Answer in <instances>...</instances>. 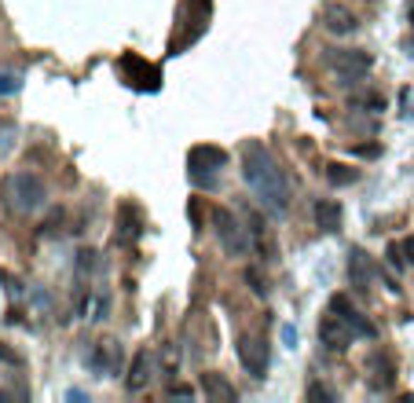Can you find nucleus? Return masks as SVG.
<instances>
[{
    "instance_id": "f257e3e1",
    "label": "nucleus",
    "mask_w": 414,
    "mask_h": 403,
    "mask_svg": "<svg viewBox=\"0 0 414 403\" xmlns=\"http://www.w3.org/2000/svg\"><path fill=\"white\" fill-rule=\"evenodd\" d=\"M238 161H242V180L250 183L257 202L264 205L268 213H275V217L286 213L290 209V180H286L282 165L275 161V154L268 151V147L257 143V140H246Z\"/></svg>"
},
{
    "instance_id": "f03ea898",
    "label": "nucleus",
    "mask_w": 414,
    "mask_h": 403,
    "mask_svg": "<svg viewBox=\"0 0 414 403\" xmlns=\"http://www.w3.org/2000/svg\"><path fill=\"white\" fill-rule=\"evenodd\" d=\"M4 198H8V205L15 209V213H37L48 198V187L37 173H15L4 183Z\"/></svg>"
},
{
    "instance_id": "7ed1b4c3",
    "label": "nucleus",
    "mask_w": 414,
    "mask_h": 403,
    "mask_svg": "<svg viewBox=\"0 0 414 403\" xmlns=\"http://www.w3.org/2000/svg\"><path fill=\"white\" fill-rule=\"evenodd\" d=\"M213 235H216V242H220V249L228 257H250V249H253L250 227L238 224L231 209H220V205L213 209Z\"/></svg>"
},
{
    "instance_id": "20e7f679",
    "label": "nucleus",
    "mask_w": 414,
    "mask_h": 403,
    "mask_svg": "<svg viewBox=\"0 0 414 403\" xmlns=\"http://www.w3.org/2000/svg\"><path fill=\"white\" fill-rule=\"evenodd\" d=\"M228 165V151H220V147H213V143H206V147H191V154H187V173H191V180L198 183V187H206V191H216V173Z\"/></svg>"
},
{
    "instance_id": "39448f33",
    "label": "nucleus",
    "mask_w": 414,
    "mask_h": 403,
    "mask_svg": "<svg viewBox=\"0 0 414 403\" xmlns=\"http://www.w3.org/2000/svg\"><path fill=\"white\" fill-rule=\"evenodd\" d=\"M326 67L334 70L341 84H359L370 74V67H374V59H370V52H359V48H326Z\"/></svg>"
},
{
    "instance_id": "423d86ee",
    "label": "nucleus",
    "mask_w": 414,
    "mask_h": 403,
    "mask_svg": "<svg viewBox=\"0 0 414 403\" xmlns=\"http://www.w3.org/2000/svg\"><path fill=\"white\" fill-rule=\"evenodd\" d=\"M118 70H121V77L133 84L136 92H158V89H162V74H158V67H150V62L140 59L136 52H125V55L118 59Z\"/></svg>"
},
{
    "instance_id": "0eeeda50",
    "label": "nucleus",
    "mask_w": 414,
    "mask_h": 403,
    "mask_svg": "<svg viewBox=\"0 0 414 403\" xmlns=\"http://www.w3.org/2000/svg\"><path fill=\"white\" fill-rule=\"evenodd\" d=\"M330 312H334L337 319H341L348 330H352L356 337H378V327L370 323L367 315H363V312H359L352 301H348L345 293H334V297H330Z\"/></svg>"
},
{
    "instance_id": "6e6552de",
    "label": "nucleus",
    "mask_w": 414,
    "mask_h": 403,
    "mask_svg": "<svg viewBox=\"0 0 414 403\" xmlns=\"http://www.w3.org/2000/svg\"><path fill=\"white\" fill-rule=\"evenodd\" d=\"M238 363H242V370L250 378H264L268 374V345L253 334L238 337Z\"/></svg>"
},
{
    "instance_id": "1a4fd4ad",
    "label": "nucleus",
    "mask_w": 414,
    "mask_h": 403,
    "mask_svg": "<svg viewBox=\"0 0 414 403\" xmlns=\"http://www.w3.org/2000/svg\"><path fill=\"white\" fill-rule=\"evenodd\" d=\"M121 363H125V348L118 341H99L92 345L89 352V367L99 374V378H118L121 374Z\"/></svg>"
},
{
    "instance_id": "9d476101",
    "label": "nucleus",
    "mask_w": 414,
    "mask_h": 403,
    "mask_svg": "<svg viewBox=\"0 0 414 403\" xmlns=\"http://www.w3.org/2000/svg\"><path fill=\"white\" fill-rule=\"evenodd\" d=\"M374 275H378V264H374V257H370L363 246L348 249V283H352L356 293H367L370 283H374Z\"/></svg>"
},
{
    "instance_id": "9b49d317",
    "label": "nucleus",
    "mask_w": 414,
    "mask_h": 403,
    "mask_svg": "<svg viewBox=\"0 0 414 403\" xmlns=\"http://www.w3.org/2000/svg\"><path fill=\"white\" fill-rule=\"evenodd\" d=\"M352 337H356V334L348 330L334 312H330V315H323V323H319V341L330 348V352H345L348 345H352Z\"/></svg>"
},
{
    "instance_id": "f8f14e48",
    "label": "nucleus",
    "mask_w": 414,
    "mask_h": 403,
    "mask_svg": "<svg viewBox=\"0 0 414 403\" xmlns=\"http://www.w3.org/2000/svg\"><path fill=\"white\" fill-rule=\"evenodd\" d=\"M143 217H140V209L133 205V202H121V209H118V242L121 246H136L140 242V235H143Z\"/></svg>"
},
{
    "instance_id": "ddd939ff",
    "label": "nucleus",
    "mask_w": 414,
    "mask_h": 403,
    "mask_svg": "<svg viewBox=\"0 0 414 403\" xmlns=\"http://www.w3.org/2000/svg\"><path fill=\"white\" fill-rule=\"evenodd\" d=\"M323 26L330 30L334 37H348V33L359 30V18L348 11V8H341V4H330V8L323 11Z\"/></svg>"
},
{
    "instance_id": "4468645a",
    "label": "nucleus",
    "mask_w": 414,
    "mask_h": 403,
    "mask_svg": "<svg viewBox=\"0 0 414 403\" xmlns=\"http://www.w3.org/2000/svg\"><path fill=\"white\" fill-rule=\"evenodd\" d=\"M150 370H155V359H150V352H136L133 356V367H128V378H125V389L128 392H143L150 385Z\"/></svg>"
},
{
    "instance_id": "2eb2a0df",
    "label": "nucleus",
    "mask_w": 414,
    "mask_h": 403,
    "mask_svg": "<svg viewBox=\"0 0 414 403\" xmlns=\"http://www.w3.org/2000/svg\"><path fill=\"white\" fill-rule=\"evenodd\" d=\"M198 389L206 392V399H235V396H238L231 381H228L224 374H216V370H209V374L198 378Z\"/></svg>"
},
{
    "instance_id": "dca6fc26",
    "label": "nucleus",
    "mask_w": 414,
    "mask_h": 403,
    "mask_svg": "<svg viewBox=\"0 0 414 403\" xmlns=\"http://www.w3.org/2000/svg\"><path fill=\"white\" fill-rule=\"evenodd\" d=\"M315 224L323 227V231H341V205L334 202V198H319L315 202Z\"/></svg>"
},
{
    "instance_id": "f3484780",
    "label": "nucleus",
    "mask_w": 414,
    "mask_h": 403,
    "mask_svg": "<svg viewBox=\"0 0 414 403\" xmlns=\"http://www.w3.org/2000/svg\"><path fill=\"white\" fill-rule=\"evenodd\" d=\"M392 385H396L392 359H388V356H374V378H370V389H374V392H388Z\"/></svg>"
},
{
    "instance_id": "a211bd4d",
    "label": "nucleus",
    "mask_w": 414,
    "mask_h": 403,
    "mask_svg": "<svg viewBox=\"0 0 414 403\" xmlns=\"http://www.w3.org/2000/svg\"><path fill=\"white\" fill-rule=\"evenodd\" d=\"M323 176H326V183H334V187H348V183H356V180H359L356 169H345V165H326V169H323Z\"/></svg>"
},
{
    "instance_id": "6ab92c4d",
    "label": "nucleus",
    "mask_w": 414,
    "mask_h": 403,
    "mask_svg": "<svg viewBox=\"0 0 414 403\" xmlns=\"http://www.w3.org/2000/svg\"><path fill=\"white\" fill-rule=\"evenodd\" d=\"M352 110H370V114H381L385 110V99L381 96H352Z\"/></svg>"
},
{
    "instance_id": "aec40b11",
    "label": "nucleus",
    "mask_w": 414,
    "mask_h": 403,
    "mask_svg": "<svg viewBox=\"0 0 414 403\" xmlns=\"http://www.w3.org/2000/svg\"><path fill=\"white\" fill-rule=\"evenodd\" d=\"M177 367H180L177 345H165V348H162V370H165V378H177Z\"/></svg>"
},
{
    "instance_id": "412c9836",
    "label": "nucleus",
    "mask_w": 414,
    "mask_h": 403,
    "mask_svg": "<svg viewBox=\"0 0 414 403\" xmlns=\"http://www.w3.org/2000/svg\"><path fill=\"white\" fill-rule=\"evenodd\" d=\"M385 261H388V268H392V271H403V268H407L403 246H400V242H388V249H385Z\"/></svg>"
},
{
    "instance_id": "4be33fe9",
    "label": "nucleus",
    "mask_w": 414,
    "mask_h": 403,
    "mask_svg": "<svg viewBox=\"0 0 414 403\" xmlns=\"http://www.w3.org/2000/svg\"><path fill=\"white\" fill-rule=\"evenodd\" d=\"M18 89H23V77H18V74H0V99L15 96Z\"/></svg>"
},
{
    "instance_id": "5701e85b",
    "label": "nucleus",
    "mask_w": 414,
    "mask_h": 403,
    "mask_svg": "<svg viewBox=\"0 0 414 403\" xmlns=\"http://www.w3.org/2000/svg\"><path fill=\"white\" fill-rule=\"evenodd\" d=\"M92 268H96V253H92V249H81V253H77V279H84Z\"/></svg>"
},
{
    "instance_id": "b1692460",
    "label": "nucleus",
    "mask_w": 414,
    "mask_h": 403,
    "mask_svg": "<svg viewBox=\"0 0 414 403\" xmlns=\"http://www.w3.org/2000/svg\"><path fill=\"white\" fill-rule=\"evenodd\" d=\"M246 283H250V290H253L257 297H268V279H260V271H257V268L246 271Z\"/></svg>"
},
{
    "instance_id": "393cba45",
    "label": "nucleus",
    "mask_w": 414,
    "mask_h": 403,
    "mask_svg": "<svg viewBox=\"0 0 414 403\" xmlns=\"http://www.w3.org/2000/svg\"><path fill=\"white\" fill-rule=\"evenodd\" d=\"M308 399H337V392L326 389L323 381H312V385H308Z\"/></svg>"
},
{
    "instance_id": "a878e982",
    "label": "nucleus",
    "mask_w": 414,
    "mask_h": 403,
    "mask_svg": "<svg viewBox=\"0 0 414 403\" xmlns=\"http://www.w3.org/2000/svg\"><path fill=\"white\" fill-rule=\"evenodd\" d=\"M352 154H359V158H374V154H378V143H363V147H352Z\"/></svg>"
},
{
    "instance_id": "bb28decb",
    "label": "nucleus",
    "mask_w": 414,
    "mask_h": 403,
    "mask_svg": "<svg viewBox=\"0 0 414 403\" xmlns=\"http://www.w3.org/2000/svg\"><path fill=\"white\" fill-rule=\"evenodd\" d=\"M169 396H180V399H191V396H194V389H191V385H169Z\"/></svg>"
},
{
    "instance_id": "cd10ccee",
    "label": "nucleus",
    "mask_w": 414,
    "mask_h": 403,
    "mask_svg": "<svg viewBox=\"0 0 414 403\" xmlns=\"http://www.w3.org/2000/svg\"><path fill=\"white\" fill-rule=\"evenodd\" d=\"M400 246H403V257H407V264H414V235H410V239H403Z\"/></svg>"
},
{
    "instance_id": "c85d7f7f",
    "label": "nucleus",
    "mask_w": 414,
    "mask_h": 403,
    "mask_svg": "<svg viewBox=\"0 0 414 403\" xmlns=\"http://www.w3.org/2000/svg\"><path fill=\"white\" fill-rule=\"evenodd\" d=\"M0 359H4V363H15V367H18V363H23V359H18L15 352H8V348H0Z\"/></svg>"
},
{
    "instance_id": "c756f323",
    "label": "nucleus",
    "mask_w": 414,
    "mask_h": 403,
    "mask_svg": "<svg viewBox=\"0 0 414 403\" xmlns=\"http://www.w3.org/2000/svg\"><path fill=\"white\" fill-rule=\"evenodd\" d=\"M282 341L293 345V341H297V330H293V327H282Z\"/></svg>"
},
{
    "instance_id": "7c9ffc66",
    "label": "nucleus",
    "mask_w": 414,
    "mask_h": 403,
    "mask_svg": "<svg viewBox=\"0 0 414 403\" xmlns=\"http://www.w3.org/2000/svg\"><path fill=\"white\" fill-rule=\"evenodd\" d=\"M191 4H194V8H206V11H209V0H191Z\"/></svg>"
},
{
    "instance_id": "2f4dec72",
    "label": "nucleus",
    "mask_w": 414,
    "mask_h": 403,
    "mask_svg": "<svg viewBox=\"0 0 414 403\" xmlns=\"http://www.w3.org/2000/svg\"><path fill=\"white\" fill-rule=\"evenodd\" d=\"M407 18H410V23H414V4H410V11H407Z\"/></svg>"
}]
</instances>
